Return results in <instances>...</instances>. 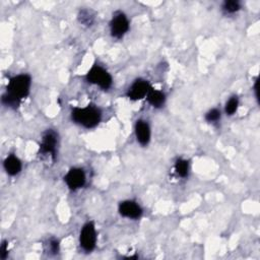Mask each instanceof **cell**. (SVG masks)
<instances>
[{
    "label": "cell",
    "mask_w": 260,
    "mask_h": 260,
    "mask_svg": "<svg viewBox=\"0 0 260 260\" xmlns=\"http://www.w3.org/2000/svg\"><path fill=\"white\" fill-rule=\"evenodd\" d=\"M241 8V4L237 0H226L222 4V10L225 13H235L239 11Z\"/></svg>",
    "instance_id": "cell-16"
},
{
    "label": "cell",
    "mask_w": 260,
    "mask_h": 260,
    "mask_svg": "<svg viewBox=\"0 0 260 260\" xmlns=\"http://www.w3.org/2000/svg\"><path fill=\"white\" fill-rule=\"evenodd\" d=\"M175 172L181 178H186L189 173V162L184 158H178L175 162Z\"/></svg>",
    "instance_id": "cell-13"
},
{
    "label": "cell",
    "mask_w": 260,
    "mask_h": 260,
    "mask_svg": "<svg viewBox=\"0 0 260 260\" xmlns=\"http://www.w3.org/2000/svg\"><path fill=\"white\" fill-rule=\"evenodd\" d=\"M64 181L70 190L75 191L84 186L86 181L85 173L81 168H71L64 176Z\"/></svg>",
    "instance_id": "cell-7"
},
{
    "label": "cell",
    "mask_w": 260,
    "mask_h": 260,
    "mask_svg": "<svg viewBox=\"0 0 260 260\" xmlns=\"http://www.w3.org/2000/svg\"><path fill=\"white\" fill-rule=\"evenodd\" d=\"M239 107V99L236 95H233L229 99V101L225 103L224 106V112L226 115L232 116L236 113V111L238 110Z\"/></svg>",
    "instance_id": "cell-15"
},
{
    "label": "cell",
    "mask_w": 260,
    "mask_h": 260,
    "mask_svg": "<svg viewBox=\"0 0 260 260\" xmlns=\"http://www.w3.org/2000/svg\"><path fill=\"white\" fill-rule=\"evenodd\" d=\"M8 254V249H7V243L6 242H2L1 247H0V257L1 259H5L6 256Z\"/></svg>",
    "instance_id": "cell-19"
},
{
    "label": "cell",
    "mask_w": 260,
    "mask_h": 260,
    "mask_svg": "<svg viewBox=\"0 0 260 260\" xmlns=\"http://www.w3.org/2000/svg\"><path fill=\"white\" fill-rule=\"evenodd\" d=\"M3 168L9 176H16L20 173L22 165L16 155L9 154L3 161Z\"/></svg>",
    "instance_id": "cell-11"
},
{
    "label": "cell",
    "mask_w": 260,
    "mask_h": 260,
    "mask_svg": "<svg viewBox=\"0 0 260 260\" xmlns=\"http://www.w3.org/2000/svg\"><path fill=\"white\" fill-rule=\"evenodd\" d=\"M220 117H221V113H220V111H219L218 109H216V108L209 110V111L205 114V116H204L205 120H206L208 123H215V122H217V121L220 120Z\"/></svg>",
    "instance_id": "cell-17"
},
{
    "label": "cell",
    "mask_w": 260,
    "mask_h": 260,
    "mask_svg": "<svg viewBox=\"0 0 260 260\" xmlns=\"http://www.w3.org/2000/svg\"><path fill=\"white\" fill-rule=\"evenodd\" d=\"M78 20L86 26H90L94 21V13L90 9H82L78 13Z\"/></svg>",
    "instance_id": "cell-14"
},
{
    "label": "cell",
    "mask_w": 260,
    "mask_h": 260,
    "mask_svg": "<svg viewBox=\"0 0 260 260\" xmlns=\"http://www.w3.org/2000/svg\"><path fill=\"white\" fill-rule=\"evenodd\" d=\"M46 246H47V251L52 254H56L59 251V242L54 238L50 239Z\"/></svg>",
    "instance_id": "cell-18"
},
{
    "label": "cell",
    "mask_w": 260,
    "mask_h": 260,
    "mask_svg": "<svg viewBox=\"0 0 260 260\" xmlns=\"http://www.w3.org/2000/svg\"><path fill=\"white\" fill-rule=\"evenodd\" d=\"M130 23L127 16L121 12L117 11L114 13L110 21V31L113 38L121 39L129 30Z\"/></svg>",
    "instance_id": "cell-4"
},
{
    "label": "cell",
    "mask_w": 260,
    "mask_h": 260,
    "mask_svg": "<svg viewBox=\"0 0 260 260\" xmlns=\"http://www.w3.org/2000/svg\"><path fill=\"white\" fill-rule=\"evenodd\" d=\"M57 144H58L57 133L52 129L47 130L42 137V142L40 144V153L50 155L53 159H55Z\"/></svg>",
    "instance_id": "cell-6"
},
{
    "label": "cell",
    "mask_w": 260,
    "mask_h": 260,
    "mask_svg": "<svg viewBox=\"0 0 260 260\" xmlns=\"http://www.w3.org/2000/svg\"><path fill=\"white\" fill-rule=\"evenodd\" d=\"M150 127L149 124L144 120H137L135 123V136L139 144L145 146L150 141Z\"/></svg>",
    "instance_id": "cell-10"
},
{
    "label": "cell",
    "mask_w": 260,
    "mask_h": 260,
    "mask_svg": "<svg viewBox=\"0 0 260 260\" xmlns=\"http://www.w3.org/2000/svg\"><path fill=\"white\" fill-rule=\"evenodd\" d=\"M119 213L127 218L137 219L142 214V208L133 200H125L119 204Z\"/></svg>",
    "instance_id": "cell-9"
},
{
    "label": "cell",
    "mask_w": 260,
    "mask_h": 260,
    "mask_svg": "<svg viewBox=\"0 0 260 260\" xmlns=\"http://www.w3.org/2000/svg\"><path fill=\"white\" fill-rule=\"evenodd\" d=\"M146 100L148 102V104L155 108V109H158V108H161L164 105H165V102H166V95L162 91L160 90H157V89H153L152 87L149 89L148 93L146 94Z\"/></svg>",
    "instance_id": "cell-12"
},
{
    "label": "cell",
    "mask_w": 260,
    "mask_h": 260,
    "mask_svg": "<svg viewBox=\"0 0 260 260\" xmlns=\"http://www.w3.org/2000/svg\"><path fill=\"white\" fill-rule=\"evenodd\" d=\"M79 244L85 252H91L94 249L96 244V232L92 221H88L82 226L79 236Z\"/></svg>",
    "instance_id": "cell-5"
},
{
    "label": "cell",
    "mask_w": 260,
    "mask_h": 260,
    "mask_svg": "<svg viewBox=\"0 0 260 260\" xmlns=\"http://www.w3.org/2000/svg\"><path fill=\"white\" fill-rule=\"evenodd\" d=\"M85 78L89 83L95 84L104 90H108L109 88H111L113 83L111 74L102 66L96 64L89 69V71L86 73Z\"/></svg>",
    "instance_id": "cell-3"
},
{
    "label": "cell",
    "mask_w": 260,
    "mask_h": 260,
    "mask_svg": "<svg viewBox=\"0 0 260 260\" xmlns=\"http://www.w3.org/2000/svg\"><path fill=\"white\" fill-rule=\"evenodd\" d=\"M151 86L147 80L139 78L131 84L126 95L132 101H138L145 98Z\"/></svg>",
    "instance_id": "cell-8"
},
{
    "label": "cell",
    "mask_w": 260,
    "mask_h": 260,
    "mask_svg": "<svg viewBox=\"0 0 260 260\" xmlns=\"http://www.w3.org/2000/svg\"><path fill=\"white\" fill-rule=\"evenodd\" d=\"M31 79L28 74H18L8 81L6 91L2 95V104L8 108L16 109L20 102L29 93Z\"/></svg>",
    "instance_id": "cell-1"
},
{
    "label": "cell",
    "mask_w": 260,
    "mask_h": 260,
    "mask_svg": "<svg viewBox=\"0 0 260 260\" xmlns=\"http://www.w3.org/2000/svg\"><path fill=\"white\" fill-rule=\"evenodd\" d=\"M102 119L101 110L93 106L88 105L84 108H73L71 111V120L84 128L95 127Z\"/></svg>",
    "instance_id": "cell-2"
}]
</instances>
